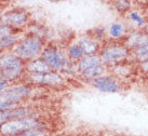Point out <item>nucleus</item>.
Wrapping results in <instances>:
<instances>
[{
  "instance_id": "9b49d317",
  "label": "nucleus",
  "mask_w": 148,
  "mask_h": 136,
  "mask_svg": "<svg viewBox=\"0 0 148 136\" xmlns=\"http://www.w3.org/2000/svg\"><path fill=\"white\" fill-rule=\"evenodd\" d=\"M76 42L82 49L84 55H95V54H99L101 49H102L99 42L95 41L93 38L89 37V36H80V37L77 38Z\"/></svg>"
},
{
  "instance_id": "c85d7f7f",
  "label": "nucleus",
  "mask_w": 148,
  "mask_h": 136,
  "mask_svg": "<svg viewBox=\"0 0 148 136\" xmlns=\"http://www.w3.org/2000/svg\"><path fill=\"white\" fill-rule=\"evenodd\" d=\"M1 53H2V50L0 49V54H1Z\"/></svg>"
},
{
  "instance_id": "f03ea898",
  "label": "nucleus",
  "mask_w": 148,
  "mask_h": 136,
  "mask_svg": "<svg viewBox=\"0 0 148 136\" xmlns=\"http://www.w3.org/2000/svg\"><path fill=\"white\" fill-rule=\"evenodd\" d=\"M47 128L41 121V117L37 112L28 117L11 119L0 124V136H17L30 130Z\"/></svg>"
},
{
  "instance_id": "0eeeda50",
  "label": "nucleus",
  "mask_w": 148,
  "mask_h": 136,
  "mask_svg": "<svg viewBox=\"0 0 148 136\" xmlns=\"http://www.w3.org/2000/svg\"><path fill=\"white\" fill-rule=\"evenodd\" d=\"M34 89L23 82L10 84L5 90L0 92V102L11 103L14 105L24 104L34 94Z\"/></svg>"
},
{
  "instance_id": "5701e85b",
  "label": "nucleus",
  "mask_w": 148,
  "mask_h": 136,
  "mask_svg": "<svg viewBox=\"0 0 148 136\" xmlns=\"http://www.w3.org/2000/svg\"><path fill=\"white\" fill-rule=\"evenodd\" d=\"M114 7L116 8V10L120 13H124V12H129V10L131 8V2L129 1H125V0H121V1H116L114 2Z\"/></svg>"
},
{
  "instance_id": "aec40b11",
  "label": "nucleus",
  "mask_w": 148,
  "mask_h": 136,
  "mask_svg": "<svg viewBox=\"0 0 148 136\" xmlns=\"http://www.w3.org/2000/svg\"><path fill=\"white\" fill-rule=\"evenodd\" d=\"M127 16L133 24H135L136 27H142V26H144L145 25L144 17L142 16V14H140L138 11L131 10V11L127 12Z\"/></svg>"
},
{
  "instance_id": "7ed1b4c3",
  "label": "nucleus",
  "mask_w": 148,
  "mask_h": 136,
  "mask_svg": "<svg viewBox=\"0 0 148 136\" xmlns=\"http://www.w3.org/2000/svg\"><path fill=\"white\" fill-rule=\"evenodd\" d=\"M25 62L12 51H2L0 54V70L10 84L22 82L25 76Z\"/></svg>"
},
{
  "instance_id": "4468645a",
  "label": "nucleus",
  "mask_w": 148,
  "mask_h": 136,
  "mask_svg": "<svg viewBox=\"0 0 148 136\" xmlns=\"http://www.w3.org/2000/svg\"><path fill=\"white\" fill-rule=\"evenodd\" d=\"M107 69H108V68H107L106 66H104L103 64H101V65L94 66V67H92V68H90V69L83 71V72H81L79 76L82 79L86 80V81H92V80L99 78V77L103 76V74H106Z\"/></svg>"
},
{
  "instance_id": "412c9836",
  "label": "nucleus",
  "mask_w": 148,
  "mask_h": 136,
  "mask_svg": "<svg viewBox=\"0 0 148 136\" xmlns=\"http://www.w3.org/2000/svg\"><path fill=\"white\" fill-rule=\"evenodd\" d=\"M133 54H134V57H136V59L140 61V62H143V61L148 59V44L134 50Z\"/></svg>"
},
{
  "instance_id": "6ab92c4d",
  "label": "nucleus",
  "mask_w": 148,
  "mask_h": 136,
  "mask_svg": "<svg viewBox=\"0 0 148 136\" xmlns=\"http://www.w3.org/2000/svg\"><path fill=\"white\" fill-rule=\"evenodd\" d=\"M109 69H110L111 72L114 74V77H127V76H130L132 72L130 65H127V64H124V63L116 64L114 66L109 67Z\"/></svg>"
},
{
  "instance_id": "2eb2a0df",
  "label": "nucleus",
  "mask_w": 148,
  "mask_h": 136,
  "mask_svg": "<svg viewBox=\"0 0 148 136\" xmlns=\"http://www.w3.org/2000/svg\"><path fill=\"white\" fill-rule=\"evenodd\" d=\"M23 35H24V31L23 33H12L8 37L3 38L2 40H0V49L2 51H11L22 39Z\"/></svg>"
},
{
  "instance_id": "f257e3e1",
  "label": "nucleus",
  "mask_w": 148,
  "mask_h": 136,
  "mask_svg": "<svg viewBox=\"0 0 148 136\" xmlns=\"http://www.w3.org/2000/svg\"><path fill=\"white\" fill-rule=\"evenodd\" d=\"M40 58H42L50 68L56 72L62 74H78L77 63L70 61L64 49L52 44H45V49L40 54Z\"/></svg>"
},
{
  "instance_id": "4be33fe9",
  "label": "nucleus",
  "mask_w": 148,
  "mask_h": 136,
  "mask_svg": "<svg viewBox=\"0 0 148 136\" xmlns=\"http://www.w3.org/2000/svg\"><path fill=\"white\" fill-rule=\"evenodd\" d=\"M24 30H18V29H13L12 27L10 26H7V25L0 24V40H2L3 38L8 37L10 35L15 33H23Z\"/></svg>"
},
{
  "instance_id": "393cba45",
  "label": "nucleus",
  "mask_w": 148,
  "mask_h": 136,
  "mask_svg": "<svg viewBox=\"0 0 148 136\" xmlns=\"http://www.w3.org/2000/svg\"><path fill=\"white\" fill-rule=\"evenodd\" d=\"M9 85H10V82H9L8 80L4 78V77H0V92L5 90Z\"/></svg>"
},
{
  "instance_id": "dca6fc26",
  "label": "nucleus",
  "mask_w": 148,
  "mask_h": 136,
  "mask_svg": "<svg viewBox=\"0 0 148 136\" xmlns=\"http://www.w3.org/2000/svg\"><path fill=\"white\" fill-rule=\"evenodd\" d=\"M24 33H27V35H32V36H35V37H38L45 40V36H47V33L45 31V28L43 27V25H40L38 23H34V22H29L28 25L25 27Z\"/></svg>"
},
{
  "instance_id": "39448f33",
  "label": "nucleus",
  "mask_w": 148,
  "mask_h": 136,
  "mask_svg": "<svg viewBox=\"0 0 148 136\" xmlns=\"http://www.w3.org/2000/svg\"><path fill=\"white\" fill-rule=\"evenodd\" d=\"M22 82L32 87L60 89L65 85V78L62 74L51 70L47 74H25Z\"/></svg>"
},
{
  "instance_id": "9d476101",
  "label": "nucleus",
  "mask_w": 148,
  "mask_h": 136,
  "mask_svg": "<svg viewBox=\"0 0 148 136\" xmlns=\"http://www.w3.org/2000/svg\"><path fill=\"white\" fill-rule=\"evenodd\" d=\"M123 44L130 51H134L138 48H142V46L148 44V36L142 31H134V33L127 35Z\"/></svg>"
},
{
  "instance_id": "f8f14e48",
  "label": "nucleus",
  "mask_w": 148,
  "mask_h": 136,
  "mask_svg": "<svg viewBox=\"0 0 148 136\" xmlns=\"http://www.w3.org/2000/svg\"><path fill=\"white\" fill-rule=\"evenodd\" d=\"M24 68L25 74H47L52 70L49 65L40 57L25 62Z\"/></svg>"
},
{
  "instance_id": "bb28decb",
  "label": "nucleus",
  "mask_w": 148,
  "mask_h": 136,
  "mask_svg": "<svg viewBox=\"0 0 148 136\" xmlns=\"http://www.w3.org/2000/svg\"><path fill=\"white\" fill-rule=\"evenodd\" d=\"M144 33H146V35L148 36V24L146 25V26H145V28H144Z\"/></svg>"
},
{
  "instance_id": "b1692460",
  "label": "nucleus",
  "mask_w": 148,
  "mask_h": 136,
  "mask_svg": "<svg viewBox=\"0 0 148 136\" xmlns=\"http://www.w3.org/2000/svg\"><path fill=\"white\" fill-rule=\"evenodd\" d=\"M106 36V29L104 28V27H96L94 30V33H93V39H94L95 41L99 42L104 41V38Z\"/></svg>"
},
{
  "instance_id": "6e6552de",
  "label": "nucleus",
  "mask_w": 148,
  "mask_h": 136,
  "mask_svg": "<svg viewBox=\"0 0 148 136\" xmlns=\"http://www.w3.org/2000/svg\"><path fill=\"white\" fill-rule=\"evenodd\" d=\"M29 17H30V14L25 9L13 7L2 11L1 24L10 26L13 29L24 30L25 27L29 23Z\"/></svg>"
},
{
  "instance_id": "a878e982",
  "label": "nucleus",
  "mask_w": 148,
  "mask_h": 136,
  "mask_svg": "<svg viewBox=\"0 0 148 136\" xmlns=\"http://www.w3.org/2000/svg\"><path fill=\"white\" fill-rule=\"evenodd\" d=\"M140 69L145 74H148V59L140 62Z\"/></svg>"
},
{
  "instance_id": "a211bd4d",
  "label": "nucleus",
  "mask_w": 148,
  "mask_h": 136,
  "mask_svg": "<svg viewBox=\"0 0 148 136\" xmlns=\"http://www.w3.org/2000/svg\"><path fill=\"white\" fill-rule=\"evenodd\" d=\"M108 35L111 39H120L125 35V26L121 22H116L109 26Z\"/></svg>"
},
{
  "instance_id": "423d86ee",
  "label": "nucleus",
  "mask_w": 148,
  "mask_h": 136,
  "mask_svg": "<svg viewBox=\"0 0 148 136\" xmlns=\"http://www.w3.org/2000/svg\"><path fill=\"white\" fill-rule=\"evenodd\" d=\"M130 54L131 51L123 43L112 42L104 45L99 51V55L102 59V64L107 68H109L116 64L127 61V57H130Z\"/></svg>"
},
{
  "instance_id": "1a4fd4ad",
  "label": "nucleus",
  "mask_w": 148,
  "mask_h": 136,
  "mask_svg": "<svg viewBox=\"0 0 148 136\" xmlns=\"http://www.w3.org/2000/svg\"><path fill=\"white\" fill-rule=\"evenodd\" d=\"M92 85L103 93H118L121 91V84L118 79L114 77L112 74H103L99 78L91 81Z\"/></svg>"
},
{
  "instance_id": "cd10ccee",
  "label": "nucleus",
  "mask_w": 148,
  "mask_h": 136,
  "mask_svg": "<svg viewBox=\"0 0 148 136\" xmlns=\"http://www.w3.org/2000/svg\"><path fill=\"white\" fill-rule=\"evenodd\" d=\"M1 15H2V9L0 7V24H1Z\"/></svg>"
},
{
  "instance_id": "f3484780",
  "label": "nucleus",
  "mask_w": 148,
  "mask_h": 136,
  "mask_svg": "<svg viewBox=\"0 0 148 136\" xmlns=\"http://www.w3.org/2000/svg\"><path fill=\"white\" fill-rule=\"evenodd\" d=\"M66 54L70 61L77 63L84 56L82 49L79 46V44L76 41L71 42L67 48H66Z\"/></svg>"
},
{
  "instance_id": "20e7f679",
  "label": "nucleus",
  "mask_w": 148,
  "mask_h": 136,
  "mask_svg": "<svg viewBox=\"0 0 148 136\" xmlns=\"http://www.w3.org/2000/svg\"><path fill=\"white\" fill-rule=\"evenodd\" d=\"M45 40L24 33L22 39L11 51L17 57L21 58L22 61L28 62V61L40 57V54L42 50L45 49Z\"/></svg>"
},
{
  "instance_id": "ddd939ff",
  "label": "nucleus",
  "mask_w": 148,
  "mask_h": 136,
  "mask_svg": "<svg viewBox=\"0 0 148 136\" xmlns=\"http://www.w3.org/2000/svg\"><path fill=\"white\" fill-rule=\"evenodd\" d=\"M101 64H102V59H101L99 54H95V55H84L80 61L77 62L78 74H80L83 71L90 69V68L94 66L101 65Z\"/></svg>"
}]
</instances>
